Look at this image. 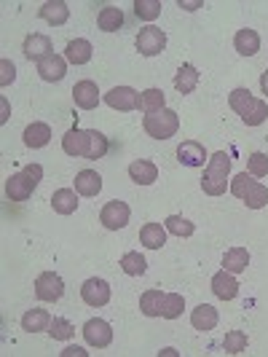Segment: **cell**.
<instances>
[{"instance_id":"ab89813d","label":"cell","mask_w":268,"mask_h":357,"mask_svg":"<svg viewBox=\"0 0 268 357\" xmlns=\"http://www.w3.org/2000/svg\"><path fill=\"white\" fill-rule=\"evenodd\" d=\"M0 86H8V84H14V78H17V68H14V62H8V59H3L0 62Z\"/></svg>"},{"instance_id":"4316f807","label":"cell","mask_w":268,"mask_h":357,"mask_svg":"<svg viewBox=\"0 0 268 357\" xmlns=\"http://www.w3.org/2000/svg\"><path fill=\"white\" fill-rule=\"evenodd\" d=\"M198 86V70L191 65V62H185V65H180L178 73H175V89L180 94H191V91Z\"/></svg>"},{"instance_id":"f1b7e54d","label":"cell","mask_w":268,"mask_h":357,"mask_svg":"<svg viewBox=\"0 0 268 357\" xmlns=\"http://www.w3.org/2000/svg\"><path fill=\"white\" fill-rule=\"evenodd\" d=\"M97 24L102 33H118L121 24H124V11L116 8V6H105L100 14H97Z\"/></svg>"},{"instance_id":"836d02e7","label":"cell","mask_w":268,"mask_h":357,"mask_svg":"<svg viewBox=\"0 0 268 357\" xmlns=\"http://www.w3.org/2000/svg\"><path fill=\"white\" fill-rule=\"evenodd\" d=\"M185 309V298L180 293H164V301H161V317L164 320H178Z\"/></svg>"},{"instance_id":"7402d4cb","label":"cell","mask_w":268,"mask_h":357,"mask_svg":"<svg viewBox=\"0 0 268 357\" xmlns=\"http://www.w3.org/2000/svg\"><path fill=\"white\" fill-rule=\"evenodd\" d=\"M233 49L242 54V56H255V54L260 52V36H258V30H250V27L239 30L236 38H233Z\"/></svg>"},{"instance_id":"277c9868","label":"cell","mask_w":268,"mask_h":357,"mask_svg":"<svg viewBox=\"0 0 268 357\" xmlns=\"http://www.w3.org/2000/svg\"><path fill=\"white\" fill-rule=\"evenodd\" d=\"M231 194L236 199H242L250 210H263L268 204V188L260 180H252V175L247 172H239L236 178H231Z\"/></svg>"},{"instance_id":"4fadbf2b","label":"cell","mask_w":268,"mask_h":357,"mask_svg":"<svg viewBox=\"0 0 268 357\" xmlns=\"http://www.w3.org/2000/svg\"><path fill=\"white\" fill-rule=\"evenodd\" d=\"M100 86L94 84V81H78L75 86H72V102L75 107H81V110H94V107L100 105Z\"/></svg>"},{"instance_id":"ba28073f","label":"cell","mask_w":268,"mask_h":357,"mask_svg":"<svg viewBox=\"0 0 268 357\" xmlns=\"http://www.w3.org/2000/svg\"><path fill=\"white\" fill-rule=\"evenodd\" d=\"M129 218H132L129 204H126V202H118V199L107 202L105 207H102V213H100L102 226H105V229H110V231H121L126 223H129Z\"/></svg>"},{"instance_id":"d590c367","label":"cell","mask_w":268,"mask_h":357,"mask_svg":"<svg viewBox=\"0 0 268 357\" xmlns=\"http://www.w3.org/2000/svg\"><path fill=\"white\" fill-rule=\"evenodd\" d=\"M49 336L54 341H70L75 336V325L65 317H54L52 325H49Z\"/></svg>"},{"instance_id":"44dd1931","label":"cell","mask_w":268,"mask_h":357,"mask_svg":"<svg viewBox=\"0 0 268 357\" xmlns=\"http://www.w3.org/2000/svg\"><path fill=\"white\" fill-rule=\"evenodd\" d=\"M52 207L59 215H72L78 210V191L75 188H56L52 194Z\"/></svg>"},{"instance_id":"8d00e7d4","label":"cell","mask_w":268,"mask_h":357,"mask_svg":"<svg viewBox=\"0 0 268 357\" xmlns=\"http://www.w3.org/2000/svg\"><path fill=\"white\" fill-rule=\"evenodd\" d=\"M247 333L244 331H231V333H226V339H223V349L228 352V355H242L244 349H247Z\"/></svg>"},{"instance_id":"5b68a950","label":"cell","mask_w":268,"mask_h":357,"mask_svg":"<svg viewBox=\"0 0 268 357\" xmlns=\"http://www.w3.org/2000/svg\"><path fill=\"white\" fill-rule=\"evenodd\" d=\"M143 126H145V132H148L153 140H169V137H175V135H178L180 116L175 113V110L164 107V110L153 113V116H145Z\"/></svg>"},{"instance_id":"e575fe53","label":"cell","mask_w":268,"mask_h":357,"mask_svg":"<svg viewBox=\"0 0 268 357\" xmlns=\"http://www.w3.org/2000/svg\"><path fill=\"white\" fill-rule=\"evenodd\" d=\"M118 266L124 268V274H129V277H143L145 268H148V261L137 250H129L121 255V264Z\"/></svg>"},{"instance_id":"1f68e13d","label":"cell","mask_w":268,"mask_h":357,"mask_svg":"<svg viewBox=\"0 0 268 357\" xmlns=\"http://www.w3.org/2000/svg\"><path fill=\"white\" fill-rule=\"evenodd\" d=\"M161 301H164V293L159 287H150L140 296V312L145 317H161Z\"/></svg>"},{"instance_id":"9c48e42d","label":"cell","mask_w":268,"mask_h":357,"mask_svg":"<svg viewBox=\"0 0 268 357\" xmlns=\"http://www.w3.org/2000/svg\"><path fill=\"white\" fill-rule=\"evenodd\" d=\"M166 49V33L159 30V27H153V24H148L140 30V36H137V52L143 54V56H156Z\"/></svg>"},{"instance_id":"9a60e30c","label":"cell","mask_w":268,"mask_h":357,"mask_svg":"<svg viewBox=\"0 0 268 357\" xmlns=\"http://www.w3.org/2000/svg\"><path fill=\"white\" fill-rule=\"evenodd\" d=\"M178 161L182 167H207V148L196 140H185V143H180L178 148Z\"/></svg>"},{"instance_id":"7a4b0ae2","label":"cell","mask_w":268,"mask_h":357,"mask_svg":"<svg viewBox=\"0 0 268 357\" xmlns=\"http://www.w3.org/2000/svg\"><path fill=\"white\" fill-rule=\"evenodd\" d=\"M228 185H231V156L226 151H217L210 156L207 167H204L201 188L207 197H223Z\"/></svg>"},{"instance_id":"3957f363","label":"cell","mask_w":268,"mask_h":357,"mask_svg":"<svg viewBox=\"0 0 268 357\" xmlns=\"http://www.w3.org/2000/svg\"><path fill=\"white\" fill-rule=\"evenodd\" d=\"M228 105H231L233 113H239V119L247 126H260L268 119V105L266 100H258L252 97L250 89H233L228 94Z\"/></svg>"},{"instance_id":"5bb4252c","label":"cell","mask_w":268,"mask_h":357,"mask_svg":"<svg viewBox=\"0 0 268 357\" xmlns=\"http://www.w3.org/2000/svg\"><path fill=\"white\" fill-rule=\"evenodd\" d=\"M38 75H40L43 81H49V84L62 81V78L68 75V59L59 56V54H49L46 59L38 62Z\"/></svg>"},{"instance_id":"7c38bea8","label":"cell","mask_w":268,"mask_h":357,"mask_svg":"<svg viewBox=\"0 0 268 357\" xmlns=\"http://www.w3.org/2000/svg\"><path fill=\"white\" fill-rule=\"evenodd\" d=\"M105 102L113 110H121V113H129V110H137V102H140V94L132 89V86H113V89L105 94Z\"/></svg>"},{"instance_id":"2e32d148","label":"cell","mask_w":268,"mask_h":357,"mask_svg":"<svg viewBox=\"0 0 268 357\" xmlns=\"http://www.w3.org/2000/svg\"><path fill=\"white\" fill-rule=\"evenodd\" d=\"M212 293L220 301H233L239 296V280H236V274L226 271V268L217 271L212 277Z\"/></svg>"},{"instance_id":"83f0119b","label":"cell","mask_w":268,"mask_h":357,"mask_svg":"<svg viewBox=\"0 0 268 357\" xmlns=\"http://www.w3.org/2000/svg\"><path fill=\"white\" fill-rule=\"evenodd\" d=\"M217 320H220V314H217V309L210 304L196 306L194 314H191V325H194L196 331H214Z\"/></svg>"},{"instance_id":"60d3db41","label":"cell","mask_w":268,"mask_h":357,"mask_svg":"<svg viewBox=\"0 0 268 357\" xmlns=\"http://www.w3.org/2000/svg\"><path fill=\"white\" fill-rule=\"evenodd\" d=\"M24 172L33 178V183H36V185L43 180V167H40V164H27V167H24Z\"/></svg>"},{"instance_id":"d4e9b609","label":"cell","mask_w":268,"mask_h":357,"mask_svg":"<svg viewBox=\"0 0 268 357\" xmlns=\"http://www.w3.org/2000/svg\"><path fill=\"white\" fill-rule=\"evenodd\" d=\"M40 19H46L49 24L59 27V24H65L70 19V8H68L65 0H49V3L40 6Z\"/></svg>"},{"instance_id":"e0dca14e","label":"cell","mask_w":268,"mask_h":357,"mask_svg":"<svg viewBox=\"0 0 268 357\" xmlns=\"http://www.w3.org/2000/svg\"><path fill=\"white\" fill-rule=\"evenodd\" d=\"M22 52H24V56H27V59H36V62H40V59H46L49 54H54L52 38L40 36V33H33V36L24 38V43H22Z\"/></svg>"},{"instance_id":"8fae6325","label":"cell","mask_w":268,"mask_h":357,"mask_svg":"<svg viewBox=\"0 0 268 357\" xmlns=\"http://www.w3.org/2000/svg\"><path fill=\"white\" fill-rule=\"evenodd\" d=\"M38 185L33 183V178L22 169V172H14L11 178L6 180V197L11 199V202H27V199L33 197V191H36Z\"/></svg>"},{"instance_id":"ffe728a7","label":"cell","mask_w":268,"mask_h":357,"mask_svg":"<svg viewBox=\"0 0 268 357\" xmlns=\"http://www.w3.org/2000/svg\"><path fill=\"white\" fill-rule=\"evenodd\" d=\"M22 140H24L27 148H46V145L52 143V126L43 124V121H33L24 129Z\"/></svg>"},{"instance_id":"ee69618b","label":"cell","mask_w":268,"mask_h":357,"mask_svg":"<svg viewBox=\"0 0 268 357\" xmlns=\"http://www.w3.org/2000/svg\"><path fill=\"white\" fill-rule=\"evenodd\" d=\"M0 105H3V116H0V124H6V121H8V102H6V100H0Z\"/></svg>"},{"instance_id":"bcb514c9","label":"cell","mask_w":268,"mask_h":357,"mask_svg":"<svg viewBox=\"0 0 268 357\" xmlns=\"http://www.w3.org/2000/svg\"><path fill=\"white\" fill-rule=\"evenodd\" d=\"M161 355H164V357H175V355H178V349H172V347H166V349H161Z\"/></svg>"},{"instance_id":"484cf974","label":"cell","mask_w":268,"mask_h":357,"mask_svg":"<svg viewBox=\"0 0 268 357\" xmlns=\"http://www.w3.org/2000/svg\"><path fill=\"white\" fill-rule=\"evenodd\" d=\"M49 325H52V314H49L46 309H30V312H24V317H22V331H27V333L49 331Z\"/></svg>"},{"instance_id":"cb8c5ba5","label":"cell","mask_w":268,"mask_h":357,"mask_svg":"<svg viewBox=\"0 0 268 357\" xmlns=\"http://www.w3.org/2000/svg\"><path fill=\"white\" fill-rule=\"evenodd\" d=\"M166 229L161 223H145L140 229V242H143L148 250H161L166 245Z\"/></svg>"},{"instance_id":"b9f144b4","label":"cell","mask_w":268,"mask_h":357,"mask_svg":"<svg viewBox=\"0 0 268 357\" xmlns=\"http://www.w3.org/2000/svg\"><path fill=\"white\" fill-rule=\"evenodd\" d=\"M178 6L185 11H196V8H201V0H178Z\"/></svg>"},{"instance_id":"74e56055","label":"cell","mask_w":268,"mask_h":357,"mask_svg":"<svg viewBox=\"0 0 268 357\" xmlns=\"http://www.w3.org/2000/svg\"><path fill=\"white\" fill-rule=\"evenodd\" d=\"M134 14L145 22L161 17V0H134Z\"/></svg>"},{"instance_id":"52a82bcc","label":"cell","mask_w":268,"mask_h":357,"mask_svg":"<svg viewBox=\"0 0 268 357\" xmlns=\"http://www.w3.org/2000/svg\"><path fill=\"white\" fill-rule=\"evenodd\" d=\"M84 339L94 349H105V347H110V341H113V328L102 317H91L84 325Z\"/></svg>"},{"instance_id":"4dcf8cb0","label":"cell","mask_w":268,"mask_h":357,"mask_svg":"<svg viewBox=\"0 0 268 357\" xmlns=\"http://www.w3.org/2000/svg\"><path fill=\"white\" fill-rule=\"evenodd\" d=\"M250 266V252L247 248H231V250L223 255V268L231 271V274H242Z\"/></svg>"},{"instance_id":"f6af8a7d","label":"cell","mask_w":268,"mask_h":357,"mask_svg":"<svg viewBox=\"0 0 268 357\" xmlns=\"http://www.w3.org/2000/svg\"><path fill=\"white\" fill-rule=\"evenodd\" d=\"M260 89H263V94L268 97V70L260 75Z\"/></svg>"},{"instance_id":"30bf717a","label":"cell","mask_w":268,"mask_h":357,"mask_svg":"<svg viewBox=\"0 0 268 357\" xmlns=\"http://www.w3.org/2000/svg\"><path fill=\"white\" fill-rule=\"evenodd\" d=\"M81 298H84V304L94 306V309L110 304V282L102 277H91L81 287Z\"/></svg>"},{"instance_id":"f35d334b","label":"cell","mask_w":268,"mask_h":357,"mask_svg":"<svg viewBox=\"0 0 268 357\" xmlns=\"http://www.w3.org/2000/svg\"><path fill=\"white\" fill-rule=\"evenodd\" d=\"M247 172H250L252 178H266L268 175V156L266 153H250V159H247Z\"/></svg>"},{"instance_id":"6da1fadb","label":"cell","mask_w":268,"mask_h":357,"mask_svg":"<svg viewBox=\"0 0 268 357\" xmlns=\"http://www.w3.org/2000/svg\"><path fill=\"white\" fill-rule=\"evenodd\" d=\"M107 148H110L107 137L102 132H97V129H78V126H72V129H68V135L62 137V151L68 156H72V159H105Z\"/></svg>"},{"instance_id":"f546056e","label":"cell","mask_w":268,"mask_h":357,"mask_svg":"<svg viewBox=\"0 0 268 357\" xmlns=\"http://www.w3.org/2000/svg\"><path fill=\"white\" fill-rule=\"evenodd\" d=\"M166 107V97L161 89H145L140 91V102H137V110H143L145 116H153Z\"/></svg>"},{"instance_id":"ac0fdd59","label":"cell","mask_w":268,"mask_h":357,"mask_svg":"<svg viewBox=\"0 0 268 357\" xmlns=\"http://www.w3.org/2000/svg\"><path fill=\"white\" fill-rule=\"evenodd\" d=\"M129 178L137 185H153L159 180V167L148 159H137L129 164Z\"/></svg>"},{"instance_id":"7bdbcfd3","label":"cell","mask_w":268,"mask_h":357,"mask_svg":"<svg viewBox=\"0 0 268 357\" xmlns=\"http://www.w3.org/2000/svg\"><path fill=\"white\" fill-rule=\"evenodd\" d=\"M89 352H84L81 347H68L65 352H62V357H86Z\"/></svg>"},{"instance_id":"d6a6232c","label":"cell","mask_w":268,"mask_h":357,"mask_svg":"<svg viewBox=\"0 0 268 357\" xmlns=\"http://www.w3.org/2000/svg\"><path fill=\"white\" fill-rule=\"evenodd\" d=\"M164 229L169 234H175V236H180V239H188V236H194V231H196V226L188 218H182V215H169L164 220Z\"/></svg>"},{"instance_id":"603a6c76","label":"cell","mask_w":268,"mask_h":357,"mask_svg":"<svg viewBox=\"0 0 268 357\" xmlns=\"http://www.w3.org/2000/svg\"><path fill=\"white\" fill-rule=\"evenodd\" d=\"M91 54H94V46H91L86 38H75V40H70L65 46V59L70 65H86L91 59Z\"/></svg>"},{"instance_id":"d6986e66","label":"cell","mask_w":268,"mask_h":357,"mask_svg":"<svg viewBox=\"0 0 268 357\" xmlns=\"http://www.w3.org/2000/svg\"><path fill=\"white\" fill-rule=\"evenodd\" d=\"M75 191L78 197H97L102 191V175L94 169H81L75 175Z\"/></svg>"},{"instance_id":"8992f818","label":"cell","mask_w":268,"mask_h":357,"mask_svg":"<svg viewBox=\"0 0 268 357\" xmlns=\"http://www.w3.org/2000/svg\"><path fill=\"white\" fill-rule=\"evenodd\" d=\"M36 296L46 304H56L65 296V280L56 271H43L36 280Z\"/></svg>"}]
</instances>
